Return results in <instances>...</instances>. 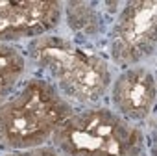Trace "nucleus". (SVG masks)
Instances as JSON below:
<instances>
[{
  "label": "nucleus",
  "instance_id": "1",
  "mask_svg": "<svg viewBox=\"0 0 157 156\" xmlns=\"http://www.w3.org/2000/svg\"><path fill=\"white\" fill-rule=\"evenodd\" d=\"M28 67L48 80L74 108L100 106L113 82V67L91 45L80 43L59 30L22 45Z\"/></svg>",
  "mask_w": 157,
  "mask_h": 156
},
{
  "label": "nucleus",
  "instance_id": "10",
  "mask_svg": "<svg viewBox=\"0 0 157 156\" xmlns=\"http://www.w3.org/2000/svg\"><path fill=\"white\" fill-rule=\"evenodd\" d=\"M0 154H2V152H0Z\"/></svg>",
  "mask_w": 157,
  "mask_h": 156
},
{
  "label": "nucleus",
  "instance_id": "3",
  "mask_svg": "<svg viewBox=\"0 0 157 156\" xmlns=\"http://www.w3.org/2000/svg\"><path fill=\"white\" fill-rule=\"evenodd\" d=\"M50 145L65 156H146V134L109 106L76 108Z\"/></svg>",
  "mask_w": 157,
  "mask_h": 156
},
{
  "label": "nucleus",
  "instance_id": "7",
  "mask_svg": "<svg viewBox=\"0 0 157 156\" xmlns=\"http://www.w3.org/2000/svg\"><path fill=\"white\" fill-rule=\"evenodd\" d=\"M113 2H63V21L68 28V35L76 41L93 47V41L105 35L113 19H105V13H117L109 8Z\"/></svg>",
  "mask_w": 157,
  "mask_h": 156
},
{
  "label": "nucleus",
  "instance_id": "2",
  "mask_svg": "<svg viewBox=\"0 0 157 156\" xmlns=\"http://www.w3.org/2000/svg\"><path fill=\"white\" fill-rule=\"evenodd\" d=\"M74 110L48 80L30 72L19 89L0 104V152L50 145L56 130Z\"/></svg>",
  "mask_w": 157,
  "mask_h": 156
},
{
  "label": "nucleus",
  "instance_id": "4",
  "mask_svg": "<svg viewBox=\"0 0 157 156\" xmlns=\"http://www.w3.org/2000/svg\"><path fill=\"white\" fill-rule=\"evenodd\" d=\"M155 2L133 0L120 6L105 32V52L118 71L135 65H153L155 60Z\"/></svg>",
  "mask_w": 157,
  "mask_h": 156
},
{
  "label": "nucleus",
  "instance_id": "5",
  "mask_svg": "<svg viewBox=\"0 0 157 156\" xmlns=\"http://www.w3.org/2000/svg\"><path fill=\"white\" fill-rule=\"evenodd\" d=\"M61 23L63 2L59 0H0V45H24L59 30Z\"/></svg>",
  "mask_w": 157,
  "mask_h": 156
},
{
  "label": "nucleus",
  "instance_id": "8",
  "mask_svg": "<svg viewBox=\"0 0 157 156\" xmlns=\"http://www.w3.org/2000/svg\"><path fill=\"white\" fill-rule=\"evenodd\" d=\"M30 74L22 45H0V104H4Z\"/></svg>",
  "mask_w": 157,
  "mask_h": 156
},
{
  "label": "nucleus",
  "instance_id": "6",
  "mask_svg": "<svg viewBox=\"0 0 157 156\" xmlns=\"http://www.w3.org/2000/svg\"><path fill=\"white\" fill-rule=\"evenodd\" d=\"M155 71L153 65H135L113 76L107 91L109 108L129 123L142 125L155 108Z\"/></svg>",
  "mask_w": 157,
  "mask_h": 156
},
{
  "label": "nucleus",
  "instance_id": "9",
  "mask_svg": "<svg viewBox=\"0 0 157 156\" xmlns=\"http://www.w3.org/2000/svg\"><path fill=\"white\" fill-rule=\"evenodd\" d=\"M0 156H65V154H61L54 145H44V147H37V149H30V150L2 152Z\"/></svg>",
  "mask_w": 157,
  "mask_h": 156
}]
</instances>
